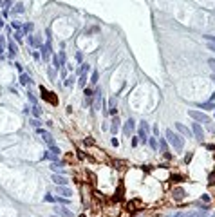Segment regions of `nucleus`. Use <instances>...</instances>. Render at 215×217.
Returning <instances> with one entry per match:
<instances>
[{
	"instance_id": "14",
	"label": "nucleus",
	"mask_w": 215,
	"mask_h": 217,
	"mask_svg": "<svg viewBox=\"0 0 215 217\" xmlns=\"http://www.w3.org/2000/svg\"><path fill=\"white\" fill-rule=\"evenodd\" d=\"M116 105H118L116 98H110V100H109V112H110V114H116Z\"/></svg>"
},
{
	"instance_id": "40",
	"label": "nucleus",
	"mask_w": 215,
	"mask_h": 217,
	"mask_svg": "<svg viewBox=\"0 0 215 217\" xmlns=\"http://www.w3.org/2000/svg\"><path fill=\"white\" fill-rule=\"evenodd\" d=\"M2 27H4V22H2V20H0V29H2Z\"/></svg>"
},
{
	"instance_id": "33",
	"label": "nucleus",
	"mask_w": 215,
	"mask_h": 217,
	"mask_svg": "<svg viewBox=\"0 0 215 217\" xmlns=\"http://www.w3.org/2000/svg\"><path fill=\"white\" fill-rule=\"evenodd\" d=\"M15 38L18 40V42H22V33H20V31H16V33H15Z\"/></svg>"
},
{
	"instance_id": "19",
	"label": "nucleus",
	"mask_w": 215,
	"mask_h": 217,
	"mask_svg": "<svg viewBox=\"0 0 215 217\" xmlns=\"http://www.w3.org/2000/svg\"><path fill=\"white\" fill-rule=\"evenodd\" d=\"M206 40H208V49L215 51V38L213 36H206Z\"/></svg>"
},
{
	"instance_id": "12",
	"label": "nucleus",
	"mask_w": 215,
	"mask_h": 217,
	"mask_svg": "<svg viewBox=\"0 0 215 217\" xmlns=\"http://www.w3.org/2000/svg\"><path fill=\"white\" fill-rule=\"evenodd\" d=\"M118 130H119V118L116 116V118L112 119V125H110V132H112V134H116Z\"/></svg>"
},
{
	"instance_id": "38",
	"label": "nucleus",
	"mask_w": 215,
	"mask_h": 217,
	"mask_svg": "<svg viewBox=\"0 0 215 217\" xmlns=\"http://www.w3.org/2000/svg\"><path fill=\"white\" fill-rule=\"evenodd\" d=\"M56 201H58V203H62V205H67V199H63V197H60V199L56 197Z\"/></svg>"
},
{
	"instance_id": "32",
	"label": "nucleus",
	"mask_w": 215,
	"mask_h": 217,
	"mask_svg": "<svg viewBox=\"0 0 215 217\" xmlns=\"http://www.w3.org/2000/svg\"><path fill=\"white\" fill-rule=\"evenodd\" d=\"M208 63H210L212 71H213V74H215V58H210V60H208Z\"/></svg>"
},
{
	"instance_id": "28",
	"label": "nucleus",
	"mask_w": 215,
	"mask_h": 217,
	"mask_svg": "<svg viewBox=\"0 0 215 217\" xmlns=\"http://www.w3.org/2000/svg\"><path fill=\"white\" fill-rule=\"evenodd\" d=\"M148 143H150L152 148H157V139H156V138H150V139H148Z\"/></svg>"
},
{
	"instance_id": "4",
	"label": "nucleus",
	"mask_w": 215,
	"mask_h": 217,
	"mask_svg": "<svg viewBox=\"0 0 215 217\" xmlns=\"http://www.w3.org/2000/svg\"><path fill=\"white\" fill-rule=\"evenodd\" d=\"M42 58H44V62L45 60H49V56H51V40H47L45 42V45H42Z\"/></svg>"
},
{
	"instance_id": "43",
	"label": "nucleus",
	"mask_w": 215,
	"mask_h": 217,
	"mask_svg": "<svg viewBox=\"0 0 215 217\" xmlns=\"http://www.w3.org/2000/svg\"><path fill=\"white\" fill-rule=\"evenodd\" d=\"M0 4H2V2H0Z\"/></svg>"
},
{
	"instance_id": "35",
	"label": "nucleus",
	"mask_w": 215,
	"mask_h": 217,
	"mask_svg": "<svg viewBox=\"0 0 215 217\" xmlns=\"http://www.w3.org/2000/svg\"><path fill=\"white\" fill-rule=\"evenodd\" d=\"M31 125H33V127H40V125H42V123H40L38 119H31Z\"/></svg>"
},
{
	"instance_id": "13",
	"label": "nucleus",
	"mask_w": 215,
	"mask_h": 217,
	"mask_svg": "<svg viewBox=\"0 0 215 217\" xmlns=\"http://www.w3.org/2000/svg\"><path fill=\"white\" fill-rule=\"evenodd\" d=\"M40 91H42V98H45V100H49L51 103H56V100H54V98L51 96V92H49V91H45L44 87H42V89H40Z\"/></svg>"
},
{
	"instance_id": "41",
	"label": "nucleus",
	"mask_w": 215,
	"mask_h": 217,
	"mask_svg": "<svg viewBox=\"0 0 215 217\" xmlns=\"http://www.w3.org/2000/svg\"><path fill=\"white\" fill-rule=\"evenodd\" d=\"M80 217H85V215H80Z\"/></svg>"
},
{
	"instance_id": "2",
	"label": "nucleus",
	"mask_w": 215,
	"mask_h": 217,
	"mask_svg": "<svg viewBox=\"0 0 215 217\" xmlns=\"http://www.w3.org/2000/svg\"><path fill=\"white\" fill-rule=\"evenodd\" d=\"M188 116L193 118L195 121H201V123H212L210 116H206L204 112H199V111H188Z\"/></svg>"
},
{
	"instance_id": "6",
	"label": "nucleus",
	"mask_w": 215,
	"mask_h": 217,
	"mask_svg": "<svg viewBox=\"0 0 215 217\" xmlns=\"http://www.w3.org/2000/svg\"><path fill=\"white\" fill-rule=\"evenodd\" d=\"M184 195H186V194H184V190H183V188H179V186L172 190V197L176 199V201H183V199H184Z\"/></svg>"
},
{
	"instance_id": "15",
	"label": "nucleus",
	"mask_w": 215,
	"mask_h": 217,
	"mask_svg": "<svg viewBox=\"0 0 215 217\" xmlns=\"http://www.w3.org/2000/svg\"><path fill=\"white\" fill-rule=\"evenodd\" d=\"M56 214H60L62 217H72V212L67 208H56Z\"/></svg>"
},
{
	"instance_id": "31",
	"label": "nucleus",
	"mask_w": 215,
	"mask_h": 217,
	"mask_svg": "<svg viewBox=\"0 0 215 217\" xmlns=\"http://www.w3.org/2000/svg\"><path fill=\"white\" fill-rule=\"evenodd\" d=\"M44 201H47V203H54V201H56V197H52V195L49 194V195H45V197H44Z\"/></svg>"
},
{
	"instance_id": "8",
	"label": "nucleus",
	"mask_w": 215,
	"mask_h": 217,
	"mask_svg": "<svg viewBox=\"0 0 215 217\" xmlns=\"http://www.w3.org/2000/svg\"><path fill=\"white\" fill-rule=\"evenodd\" d=\"M52 181H54L56 185H60V186H65L67 183H69V181H67V177H63V175H58V174L52 175Z\"/></svg>"
},
{
	"instance_id": "23",
	"label": "nucleus",
	"mask_w": 215,
	"mask_h": 217,
	"mask_svg": "<svg viewBox=\"0 0 215 217\" xmlns=\"http://www.w3.org/2000/svg\"><path fill=\"white\" fill-rule=\"evenodd\" d=\"M80 85L82 87H85V83H87V74H82V76H80V81H78Z\"/></svg>"
},
{
	"instance_id": "17",
	"label": "nucleus",
	"mask_w": 215,
	"mask_h": 217,
	"mask_svg": "<svg viewBox=\"0 0 215 217\" xmlns=\"http://www.w3.org/2000/svg\"><path fill=\"white\" fill-rule=\"evenodd\" d=\"M20 83H24V85H27V83H31V78L27 76L25 72H22L20 74Z\"/></svg>"
},
{
	"instance_id": "1",
	"label": "nucleus",
	"mask_w": 215,
	"mask_h": 217,
	"mask_svg": "<svg viewBox=\"0 0 215 217\" xmlns=\"http://www.w3.org/2000/svg\"><path fill=\"white\" fill-rule=\"evenodd\" d=\"M166 141H168V143L176 148V150H183V147H184V139L181 138L179 134H176L173 130H166Z\"/></svg>"
},
{
	"instance_id": "24",
	"label": "nucleus",
	"mask_w": 215,
	"mask_h": 217,
	"mask_svg": "<svg viewBox=\"0 0 215 217\" xmlns=\"http://www.w3.org/2000/svg\"><path fill=\"white\" fill-rule=\"evenodd\" d=\"M31 111H33V114H35V116H36V118H38V116H42V111H40V108H38L36 105H35V107H33V108H31Z\"/></svg>"
},
{
	"instance_id": "42",
	"label": "nucleus",
	"mask_w": 215,
	"mask_h": 217,
	"mask_svg": "<svg viewBox=\"0 0 215 217\" xmlns=\"http://www.w3.org/2000/svg\"><path fill=\"white\" fill-rule=\"evenodd\" d=\"M52 217H58V215H52Z\"/></svg>"
},
{
	"instance_id": "3",
	"label": "nucleus",
	"mask_w": 215,
	"mask_h": 217,
	"mask_svg": "<svg viewBox=\"0 0 215 217\" xmlns=\"http://www.w3.org/2000/svg\"><path fill=\"white\" fill-rule=\"evenodd\" d=\"M38 134L44 138V141H45L47 145H49V148H51V147H54V139H52V136L47 132V130H44V128H38Z\"/></svg>"
},
{
	"instance_id": "34",
	"label": "nucleus",
	"mask_w": 215,
	"mask_h": 217,
	"mask_svg": "<svg viewBox=\"0 0 215 217\" xmlns=\"http://www.w3.org/2000/svg\"><path fill=\"white\" fill-rule=\"evenodd\" d=\"M27 98H29V101H31V103H36V98H35V96H33V94H31V92L27 94Z\"/></svg>"
},
{
	"instance_id": "5",
	"label": "nucleus",
	"mask_w": 215,
	"mask_h": 217,
	"mask_svg": "<svg viewBox=\"0 0 215 217\" xmlns=\"http://www.w3.org/2000/svg\"><path fill=\"white\" fill-rule=\"evenodd\" d=\"M192 132L195 134V138H197L199 141H203V138H204V134H203V127H201L199 123H193V125H192Z\"/></svg>"
},
{
	"instance_id": "9",
	"label": "nucleus",
	"mask_w": 215,
	"mask_h": 217,
	"mask_svg": "<svg viewBox=\"0 0 215 217\" xmlns=\"http://www.w3.org/2000/svg\"><path fill=\"white\" fill-rule=\"evenodd\" d=\"M134 128H136V123H134V119H132V118H129V121L125 123V134H127V136H130V132L134 130Z\"/></svg>"
},
{
	"instance_id": "22",
	"label": "nucleus",
	"mask_w": 215,
	"mask_h": 217,
	"mask_svg": "<svg viewBox=\"0 0 215 217\" xmlns=\"http://www.w3.org/2000/svg\"><path fill=\"white\" fill-rule=\"evenodd\" d=\"M52 63H54V69H60V67H62V63H60L58 56H52Z\"/></svg>"
},
{
	"instance_id": "18",
	"label": "nucleus",
	"mask_w": 215,
	"mask_h": 217,
	"mask_svg": "<svg viewBox=\"0 0 215 217\" xmlns=\"http://www.w3.org/2000/svg\"><path fill=\"white\" fill-rule=\"evenodd\" d=\"M159 147H161V152H163V154L168 152V147H166V139L161 138V139H159Z\"/></svg>"
},
{
	"instance_id": "10",
	"label": "nucleus",
	"mask_w": 215,
	"mask_h": 217,
	"mask_svg": "<svg viewBox=\"0 0 215 217\" xmlns=\"http://www.w3.org/2000/svg\"><path fill=\"white\" fill-rule=\"evenodd\" d=\"M63 167H65V163H62V161H52V163H51V170H52V172L62 170Z\"/></svg>"
},
{
	"instance_id": "30",
	"label": "nucleus",
	"mask_w": 215,
	"mask_h": 217,
	"mask_svg": "<svg viewBox=\"0 0 215 217\" xmlns=\"http://www.w3.org/2000/svg\"><path fill=\"white\" fill-rule=\"evenodd\" d=\"M72 80H74L72 76H67V78H65V87H71V85H72Z\"/></svg>"
},
{
	"instance_id": "29",
	"label": "nucleus",
	"mask_w": 215,
	"mask_h": 217,
	"mask_svg": "<svg viewBox=\"0 0 215 217\" xmlns=\"http://www.w3.org/2000/svg\"><path fill=\"white\" fill-rule=\"evenodd\" d=\"M15 11H16V13H24V11H25V9H24V4H16V5H15Z\"/></svg>"
},
{
	"instance_id": "11",
	"label": "nucleus",
	"mask_w": 215,
	"mask_h": 217,
	"mask_svg": "<svg viewBox=\"0 0 215 217\" xmlns=\"http://www.w3.org/2000/svg\"><path fill=\"white\" fill-rule=\"evenodd\" d=\"M58 158H60V154H56V152H52V150H49V152H45V154H44V159H51V161H58Z\"/></svg>"
},
{
	"instance_id": "16",
	"label": "nucleus",
	"mask_w": 215,
	"mask_h": 217,
	"mask_svg": "<svg viewBox=\"0 0 215 217\" xmlns=\"http://www.w3.org/2000/svg\"><path fill=\"white\" fill-rule=\"evenodd\" d=\"M176 128H177V130H179L181 134H184V136H188V138H190V130H188V128H186L184 125H181V123H176Z\"/></svg>"
},
{
	"instance_id": "20",
	"label": "nucleus",
	"mask_w": 215,
	"mask_h": 217,
	"mask_svg": "<svg viewBox=\"0 0 215 217\" xmlns=\"http://www.w3.org/2000/svg\"><path fill=\"white\" fill-rule=\"evenodd\" d=\"M7 49H9V54H11V56H15V54H16V45L15 44H13V42H9V45H7Z\"/></svg>"
},
{
	"instance_id": "39",
	"label": "nucleus",
	"mask_w": 215,
	"mask_h": 217,
	"mask_svg": "<svg viewBox=\"0 0 215 217\" xmlns=\"http://www.w3.org/2000/svg\"><path fill=\"white\" fill-rule=\"evenodd\" d=\"M4 5H5V11H7V8L11 5V0H5V4H4Z\"/></svg>"
},
{
	"instance_id": "7",
	"label": "nucleus",
	"mask_w": 215,
	"mask_h": 217,
	"mask_svg": "<svg viewBox=\"0 0 215 217\" xmlns=\"http://www.w3.org/2000/svg\"><path fill=\"white\" fill-rule=\"evenodd\" d=\"M56 194L58 195H63V197H71V195H72V192L67 186H60V185H56Z\"/></svg>"
},
{
	"instance_id": "26",
	"label": "nucleus",
	"mask_w": 215,
	"mask_h": 217,
	"mask_svg": "<svg viewBox=\"0 0 215 217\" xmlns=\"http://www.w3.org/2000/svg\"><path fill=\"white\" fill-rule=\"evenodd\" d=\"M33 29H35V25H33V24H25V25H24V31H25V33H31Z\"/></svg>"
},
{
	"instance_id": "25",
	"label": "nucleus",
	"mask_w": 215,
	"mask_h": 217,
	"mask_svg": "<svg viewBox=\"0 0 215 217\" xmlns=\"http://www.w3.org/2000/svg\"><path fill=\"white\" fill-rule=\"evenodd\" d=\"M98 78H99V74L94 71V72H92V76H90V81H92V83H98Z\"/></svg>"
},
{
	"instance_id": "27",
	"label": "nucleus",
	"mask_w": 215,
	"mask_h": 217,
	"mask_svg": "<svg viewBox=\"0 0 215 217\" xmlns=\"http://www.w3.org/2000/svg\"><path fill=\"white\" fill-rule=\"evenodd\" d=\"M199 107H201V108H215L213 103H199Z\"/></svg>"
},
{
	"instance_id": "21",
	"label": "nucleus",
	"mask_w": 215,
	"mask_h": 217,
	"mask_svg": "<svg viewBox=\"0 0 215 217\" xmlns=\"http://www.w3.org/2000/svg\"><path fill=\"white\" fill-rule=\"evenodd\" d=\"M4 51H5V38L0 36V56L4 54Z\"/></svg>"
},
{
	"instance_id": "37",
	"label": "nucleus",
	"mask_w": 215,
	"mask_h": 217,
	"mask_svg": "<svg viewBox=\"0 0 215 217\" xmlns=\"http://www.w3.org/2000/svg\"><path fill=\"white\" fill-rule=\"evenodd\" d=\"M85 96L90 98V96H92V91H90V89H85Z\"/></svg>"
},
{
	"instance_id": "36",
	"label": "nucleus",
	"mask_w": 215,
	"mask_h": 217,
	"mask_svg": "<svg viewBox=\"0 0 215 217\" xmlns=\"http://www.w3.org/2000/svg\"><path fill=\"white\" fill-rule=\"evenodd\" d=\"M11 25H13V29H15V31H20V24L18 22H13Z\"/></svg>"
}]
</instances>
